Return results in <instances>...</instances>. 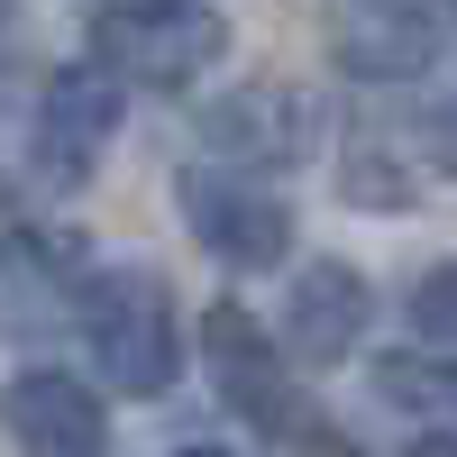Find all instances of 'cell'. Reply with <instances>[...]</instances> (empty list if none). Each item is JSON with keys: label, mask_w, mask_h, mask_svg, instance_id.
Listing matches in <instances>:
<instances>
[{"label": "cell", "mask_w": 457, "mask_h": 457, "mask_svg": "<svg viewBox=\"0 0 457 457\" xmlns=\"http://www.w3.org/2000/svg\"><path fill=\"white\" fill-rule=\"evenodd\" d=\"M73 320H83L92 366H101L110 394H165L183 375V320H174V293H165L156 265H129V256L92 265Z\"/></svg>", "instance_id": "cell-1"}, {"label": "cell", "mask_w": 457, "mask_h": 457, "mask_svg": "<svg viewBox=\"0 0 457 457\" xmlns=\"http://www.w3.org/2000/svg\"><path fill=\"white\" fill-rule=\"evenodd\" d=\"M202 357H211V394H220V411H238L256 439H284V448H302V457H348V439L320 421V403L293 394V357L238 312V302H211Z\"/></svg>", "instance_id": "cell-2"}, {"label": "cell", "mask_w": 457, "mask_h": 457, "mask_svg": "<svg viewBox=\"0 0 457 457\" xmlns=\"http://www.w3.org/2000/svg\"><path fill=\"white\" fill-rule=\"evenodd\" d=\"M228 46V19L211 0H110L92 19V55L137 92H193Z\"/></svg>", "instance_id": "cell-3"}, {"label": "cell", "mask_w": 457, "mask_h": 457, "mask_svg": "<svg viewBox=\"0 0 457 457\" xmlns=\"http://www.w3.org/2000/svg\"><path fill=\"white\" fill-rule=\"evenodd\" d=\"M174 202H183L193 247L220 256L228 275H265V265L293 256V202H284L265 174H247V165H220V156L183 165V174H174Z\"/></svg>", "instance_id": "cell-4"}, {"label": "cell", "mask_w": 457, "mask_h": 457, "mask_svg": "<svg viewBox=\"0 0 457 457\" xmlns=\"http://www.w3.org/2000/svg\"><path fill=\"white\" fill-rule=\"evenodd\" d=\"M120 120H129V83H120L101 55L55 64V73H46V92H37V120H28V156H37V174H46L55 193L92 183V165L110 156Z\"/></svg>", "instance_id": "cell-5"}, {"label": "cell", "mask_w": 457, "mask_h": 457, "mask_svg": "<svg viewBox=\"0 0 457 457\" xmlns=\"http://www.w3.org/2000/svg\"><path fill=\"white\" fill-rule=\"evenodd\" d=\"M320 46L348 83H421L439 64V19L421 0H320Z\"/></svg>", "instance_id": "cell-6"}, {"label": "cell", "mask_w": 457, "mask_h": 457, "mask_svg": "<svg viewBox=\"0 0 457 457\" xmlns=\"http://www.w3.org/2000/svg\"><path fill=\"white\" fill-rule=\"evenodd\" d=\"M202 137L220 165H247V174H275V165H302L312 146V92L293 83H238L202 110Z\"/></svg>", "instance_id": "cell-7"}, {"label": "cell", "mask_w": 457, "mask_h": 457, "mask_svg": "<svg viewBox=\"0 0 457 457\" xmlns=\"http://www.w3.org/2000/svg\"><path fill=\"white\" fill-rule=\"evenodd\" d=\"M0 430L28 457H101L110 448V411L92 385H73L64 366H28L0 385Z\"/></svg>", "instance_id": "cell-8"}, {"label": "cell", "mask_w": 457, "mask_h": 457, "mask_svg": "<svg viewBox=\"0 0 457 457\" xmlns=\"http://www.w3.org/2000/svg\"><path fill=\"white\" fill-rule=\"evenodd\" d=\"M366 275L357 265H338V256H312L293 275V293H284V338L275 348L293 357V366H312V375H329V366H348V348L366 338Z\"/></svg>", "instance_id": "cell-9"}, {"label": "cell", "mask_w": 457, "mask_h": 457, "mask_svg": "<svg viewBox=\"0 0 457 457\" xmlns=\"http://www.w3.org/2000/svg\"><path fill=\"white\" fill-rule=\"evenodd\" d=\"M0 284H10L19 320L73 312V302H83V275H73V238H55V228H10V238H0Z\"/></svg>", "instance_id": "cell-10"}, {"label": "cell", "mask_w": 457, "mask_h": 457, "mask_svg": "<svg viewBox=\"0 0 457 457\" xmlns=\"http://www.w3.org/2000/svg\"><path fill=\"white\" fill-rule=\"evenodd\" d=\"M375 394L394 411H430V421H457V357L421 348V357H375Z\"/></svg>", "instance_id": "cell-11"}, {"label": "cell", "mask_w": 457, "mask_h": 457, "mask_svg": "<svg viewBox=\"0 0 457 457\" xmlns=\"http://www.w3.org/2000/svg\"><path fill=\"white\" fill-rule=\"evenodd\" d=\"M411 338L421 348H448L457 357V265H421V284H411Z\"/></svg>", "instance_id": "cell-12"}, {"label": "cell", "mask_w": 457, "mask_h": 457, "mask_svg": "<svg viewBox=\"0 0 457 457\" xmlns=\"http://www.w3.org/2000/svg\"><path fill=\"white\" fill-rule=\"evenodd\" d=\"M348 202H357V211H411V174L385 156V146L357 137V146H348Z\"/></svg>", "instance_id": "cell-13"}, {"label": "cell", "mask_w": 457, "mask_h": 457, "mask_svg": "<svg viewBox=\"0 0 457 457\" xmlns=\"http://www.w3.org/2000/svg\"><path fill=\"white\" fill-rule=\"evenodd\" d=\"M421 146H430V165H439V174H457V101H448V110H430Z\"/></svg>", "instance_id": "cell-14"}, {"label": "cell", "mask_w": 457, "mask_h": 457, "mask_svg": "<svg viewBox=\"0 0 457 457\" xmlns=\"http://www.w3.org/2000/svg\"><path fill=\"white\" fill-rule=\"evenodd\" d=\"M403 457H457V430H430V439H411Z\"/></svg>", "instance_id": "cell-15"}, {"label": "cell", "mask_w": 457, "mask_h": 457, "mask_svg": "<svg viewBox=\"0 0 457 457\" xmlns=\"http://www.w3.org/2000/svg\"><path fill=\"white\" fill-rule=\"evenodd\" d=\"M174 457H238V448H220V439H211V448H174Z\"/></svg>", "instance_id": "cell-16"}, {"label": "cell", "mask_w": 457, "mask_h": 457, "mask_svg": "<svg viewBox=\"0 0 457 457\" xmlns=\"http://www.w3.org/2000/svg\"><path fill=\"white\" fill-rule=\"evenodd\" d=\"M10 10H19V0H0V28H10Z\"/></svg>", "instance_id": "cell-17"}, {"label": "cell", "mask_w": 457, "mask_h": 457, "mask_svg": "<svg viewBox=\"0 0 457 457\" xmlns=\"http://www.w3.org/2000/svg\"><path fill=\"white\" fill-rule=\"evenodd\" d=\"M448 10H457V0H448Z\"/></svg>", "instance_id": "cell-18"}]
</instances>
